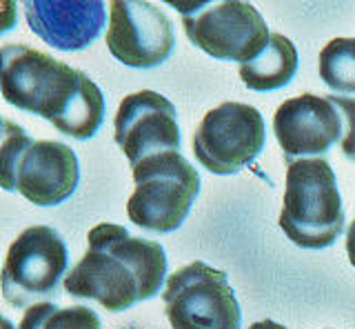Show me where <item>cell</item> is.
I'll return each instance as SVG.
<instances>
[{"label":"cell","instance_id":"1","mask_svg":"<svg viewBox=\"0 0 355 329\" xmlns=\"http://www.w3.org/2000/svg\"><path fill=\"white\" fill-rule=\"evenodd\" d=\"M3 98L20 112L42 116L64 136L89 140L103 127L107 103L80 69L27 45L0 49Z\"/></svg>","mask_w":355,"mask_h":329},{"label":"cell","instance_id":"2","mask_svg":"<svg viewBox=\"0 0 355 329\" xmlns=\"http://www.w3.org/2000/svg\"><path fill=\"white\" fill-rule=\"evenodd\" d=\"M87 243V254L62 282L71 298L96 301L107 312H125L153 298L166 285V254L160 243L131 236L129 229L114 223L96 225Z\"/></svg>","mask_w":355,"mask_h":329},{"label":"cell","instance_id":"3","mask_svg":"<svg viewBox=\"0 0 355 329\" xmlns=\"http://www.w3.org/2000/svg\"><path fill=\"white\" fill-rule=\"evenodd\" d=\"M0 180L38 207H55L71 199L80 183L76 151L58 140H31L20 125L3 120Z\"/></svg>","mask_w":355,"mask_h":329},{"label":"cell","instance_id":"4","mask_svg":"<svg viewBox=\"0 0 355 329\" xmlns=\"http://www.w3.org/2000/svg\"><path fill=\"white\" fill-rule=\"evenodd\" d=\"M280 227L302 249H327L344 232L342 194L336 171L324 158L288 164Z\"/></svg>","mask_w":355,"mask_h":329},{"label":"cell","instance_id":"5","mask_svg":"<svg viewBox=\"0 0 355 329\" xmlns=\"http://www.w3.org/2000/svg\"><path fill=\"white\" fill-rule=\"evenodd\" d=\"M133 169V189L127 214L133 225L153 234H171L180 227L200 194V176L180 151H162Z\"/></svg>","mask_w":355,"mask_h":329},{"label":"cell","instance_id":"6","mask_svg":"<svg viewBox=\"0 0 355 329\" xmlns=\"http://www.w3.org/2000/svg\"><path fill=\"white\" fill-rule=\"evenodd\" d=\"M182 14L187 38L207 56L251 62L266 49L271 31L262 14L249 3H169Z\"/></svg>","mask_w":355,"mask_h":329},{"label":"cell","instance_id":"7","mask_svg":"<svg viewBox=\"0 0 355 329\" xmlns=\"http://www.w3.org/2000/svg\"><path fill=\"white\" fill-rule=\"evenodd\" d=\"M69 267V251L53 227L25 229L11 243L3 265V296L18 310L51 303L60 296V280Z\"/></svg>","mask_w":355,"mask_h":329},{"label":"cell","instance_id":"8","mask_svg":"<svg viewBox=\"0 0 355 329\" xmlns=\"http://www.w3.org/2000/svg\"><path fill=\"white\" fill-rule=\"evenodd\" d=\"M164 314L171 329H240L242 312L225 271L196 260L166 278Z\"/></svg>","mask_w":355,"mask_h":329},{"label":"cell","instance_id":"9","mask_svg":"<svg viewBox=\"0 0 355 329\" xmlns=\"http://www.w3.org/2000/svg\"><path fill=\"white\" fill-rule=\"evenodd\" d=\"M266 142L262 114L247 103H222L205 114L193 134L198 162L216 176H231L260 156Z\"/></svg>","mask_w":355,"mask_h":329},{"label":"cell","instance_id":"10","mask_svg":"<svg viewBox=\"0 0 355 329\" xmlns=\"http://www.w3.org/2000/svg\"><path fill=\"white\" fill-rule=\"evenodd\" d=\"M107 49L118 62L133 69H153L169 60L175 31L169 16L151 3H111Z\"/></svg>","mask_w":355,"mask_h":329},{"label":"cell","instance_id":"11","mask_svg":"<svg viewBox=\"0 0 355 329\" xmlns=\"http://www.w3.org/2000/svg\"><path fill=\"white\" fill-rule=\"evenodd\" d=\"M114 138L131 167L155 153L180 151L182 138L173 103L151 90L125 96L114 118Z\"/></svg>","mask_w":355,"mask_h":329},{"label":"cell","instance_id":"12","mask_svg":"<svg viewBox=\"0 0 355 329\" xmlns=\"http://www.w3.org/2000/svg\"><path fill=\"white\" fill-rule=\"evenodd\" d=\"M273 131L284 160L293 164L302 158H322L333 145L342 142L344 120L329 96L302 94L275 109Z\"/></svg>","mask_w":355,"mask_h":329},{"label":"cell","instance_id":"13","mask_svg":"<svg viewBox=\"0 0 355 329\" xmlns=\"http://www.w3.org/2000/svg\"><path fill=\"white\" fill-rule=\"evenodd\" d=\"M29 29L58 51H83L100 38L107 25L105 3H25Z\"/></svg>","mask_w":355,"mask_h":329},{"label":"cell","instance_id":"14","mask_svg":"<svg viewBox=\"0 0 355 329\" xmlns=\"http://www.w3.org/2000/svg\"><path fill=\"white\" fill-rule=\"evenodd\" d=\"M297 71V49L282 34H271L266 49L251 62L240 65V78L251 92H275L293 81Z\"/></svg>","mask_w":355,"mask_h":329},{"label":"cell","instance_id":"15","mask_svg":"<svg viewBox=\"0 0 355 329\" xmlns=\"http://www.w3.org/2000/svg\"><path fill=\"white\" fill-rule=\"evenodd\" d=\"M18 329H103L94 310L83 305L58 307L53 303H38L25 310Z\"/></svg>","mask_w":355,"mask_h":329},{"label":"cell","instance_id":"16","mask_svg":"<svg viewBox=\"0 0 355 329\" xmlns=\"http://www.w3.org/2000/svg\"><path fill=\"white\" fill-rule=\"evenodd\" d=\"M320 78L333 92L355 94V38H333L320 51Z\"/></svg>","mask_w":355,"mask_h":329},{"label":"cell","instance_id":"17","mask_svg":"<svg viewBox=\"0 0 355 329\" xmlns=\"http://www.w3.org/2000/svg\"><path fill=\"white\" fill-rule=\"evenodd\" d=\"M331 103L338 107V112L342 114L344 120V136H342V153L344 158L355 160V98L349 96H338V94H331Z\"/></svg>","mask_w":355,"mask_h":329},{"label":"cell","instance_id":"18","mask_svg":"<svg viewBox=\"0 0 355 329\" xmlns=\"http://www.w3.org/2000/svg\"><path fill=\"white\" fill-rule=\"evenodd\" d=\"M347 254H349L351 265L355 267V218H353V223L349 225V232H347Z\"/></svg>","mask_w":355,"mask_h":329},{"label":"cell","instance_id":"19","mask_svg":"<svg viewBox=\"0 0 355 329\" xmlns=\"http://www.w3.org/2000/svg\"><path fill=\"white\" fill-rule=\"evenodd\" d=\"M249 329H286L282 323H275V321H269V318H266V321H258V323H253Z\"/></svg>","mask_w":355,"mask_h":329},{"label":"cell","instance_id":"20","mask_svg":"<svg viewBox=\"0 0 355 329\" xmlns=\"http://www.w3.org/2000/svg\"><path fill=\"white\" fill-rule=\"evenodd\" d=\"M127 329H140V327H127Z\"/></svg>","mask_w":355,"mask_h":329}]
</instances>
